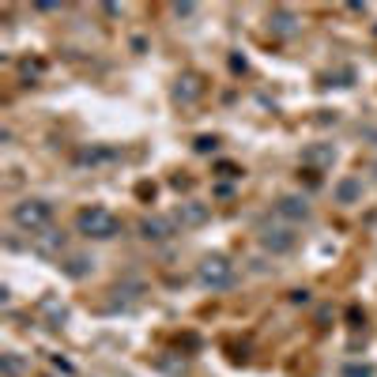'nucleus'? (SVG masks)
<instances>
[{"label": "nucleus", "mask_w": 377, "mask_h": 377, "mask_svg": "<svg viewBox=\"0 0 377 377\" xmlns=\"http://www.w3.org/2000/svg\"><path fill=\"white\" fill-rule=\"evenodd\" d=\"M261 241H264V249H272V253H291L298 238H294L287 227H264Z\"/></svg>", "instance_id": "4"}, {"label": "nucleus", "mask_w": 377, "mask_h": 377, "mask_svg": "<svg viewBox=\"0 0 377 377\" xmlns=\"http://www.w3.org/2000/svg\"><path fill=\"white\" fill-rule=\"evenodd\" d=\"M230 280H234V268H230L223 257H208L201 264V283L204 287H227Z\"/></svg>", "instance_id": "3"}, {"label": "nucleus", "mask_w": 377, "mask_h": 377, "mask_svg": "<svg viewBox=\"0 0 377 377\" xmlns=\"http://www.w3.org/2000/svg\"><path fill=\"white\" fill-rule=\"evenodd\" d=\"M174 219H177L181 227H201L204 219H208V208H204V204H181Z\"/></svg>", "instance_id": "7"}, {"label": "nucleus", "mask_w": 377, "mask_h": 377, "mask_svg": "<svg viewBox=\"0 0 377 377\" xmlns=\"http://www.w3.org/2000/svg\"><path fill=\"white\" fill-rule=\"evenodd\" d=\"M336 204H354L362 196V177H343V181H336Z\"/></svg>", "instance_id": "5"}, {"label": "nucleus", "mask_w": 377, "mask_h": 377, "mask_svg": "<svg viewBox=\"0 0 377 377\" xmlns=\"http://www.w3.org/2000/svg\"><path fill=\"white\" fill-rule=\"evenodd\" d=\"M275 212H280L283 219H309V204L302 201V196H283V201L275 204Z\"/></svg>", "instance_id": "6"}, {"label": "nucleus", "mask_w": 377, "mask_h": 377, "mask_svg": "<svg viewBox=\"0 0 377 377\" xmlns=\"http://www.w3.org/2000/svg\"><path fill=\"white\" fill-rule=\"evenodd\" d=\"M347 377H373L370 366H347Z\"/></svg>", "instance_id": "9"}, {"label": "nucleus", "mask_w": 377, "mask_h": 377, "mask_svg": "<svg viewBox=\"0 0 377 377\" xmlns=\"http://www.w3.org/2000/svg\"><path fill=\"white\" fill-rule=\"evenodd\" d=\"M16 223L19 227H27V230H42L49 223V215H53V208L46 201H23V204H16Z\"/></svg>", "instance_id": "2"}, {"label": "nucleus", "mask_w": 377, "mask_h": 377, "mask_svg": "<svg viewBox=\"0 0 377 377\" xmlns=\"http://www.w3.org/2000/svg\"><path fill=\"white\" fill-rule=\"evenodd\" d=\"M143 238L162 241V238H170V227H166L162 219H148V223H143Z\"/></svg>", "instance_id": "8"}, {"label": "nucleus", "mask_w": 377, "mask_h": 377, "mask_svg": "<svg viewBox=\"0 0 377 377\" xmlns=\"http://www.w3.org/2000/svg\"><path fill=\"white\" fill-rule=\"evenodd\" d=\"M80 230L91 238H114L117 234V219L106 212V208H91V212L80 215Z\"/></svg>", "instance_id": "1"}]
</instances>
